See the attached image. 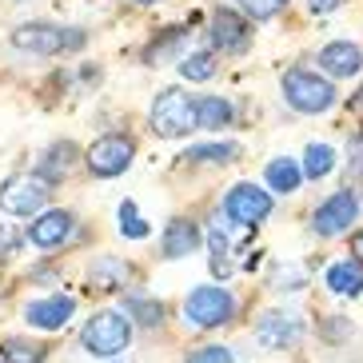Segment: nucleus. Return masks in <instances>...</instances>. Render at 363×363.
<instances>
[{"mask_svg": "<svg viewBox=\"0 0 363 363\" xmlns=\"http://www.w3.org/2000/svg\"><path fill=\"white\" fill-rule=\"evenodd\" d=\"M359 216V200H355L352 192H335L328 203H320L315 208V216H311V228L320 235H340L352 228V220Z\"/></svg>", "mask_w": 363, "mask_h": 363, "instance_id": "obj_9", "label": "nucleus"}, {"mask_svg": "<svg viewBox=\"0 0 363 363\" xmlns=\"http://www.w3.org/2000/svg\"><path fill=\"white\" fill-rule=\"evenodd\" d=\"M132 152H136V144H132L128 136H100L92 148H88L84 164L92 176H100V180H108V176H120V172L132 164Z\"/></svg>", "mask_w": 363, "mask_h": 363, "instance_id": "obj_6", "label": "nucleus"}, {"mask_svg": "<svg viewBox=\"0 0 363 363\" xmlns=\"http://www.w3.org/2000/svg\"><path fill=\"white\" fill-rule=\"evenodd\" d=\"M196 116H200V128L220 132V128L232 124V104L220 100V96H203V100H196Z\"/></svg>", "mask_w": 363, "mask_h": 363, "instance_id": "obj_17", "label": "nucleus"}, {"mask_svg": "<svg viewBox=\"0 0 363 363\" xmlns=\"http://www.w3.org/2000/svg\"><path fill=\"white\" fill-rule=\"evenodd\" d=\"M48 200V180L44 176H12L0 188V212L9 216H33Z\"/></svg>", "mask_w": 363, "mask_h": 363, "instance_id": "obj_5", "label": "nucleus"}, {"mask_svg": "<svg viewBox=\"0 0 363 363\" xmlns=\"http://www.w3.org/2000/svg\"><path fill=\"white\" fill-rule=\"evenodd\" d=\"M216 72V56L212 52H192L180 60V76L184 80H208Z\"/></svg>", "mask_w": 363, "mask_h": 363, "instance_id": "obj_21", "label": "nucleus"}, {"mask_svg": "<svg viewBox=\"0 0 363 363\" xmlns=\"http://www.w3.org/2000/svg\"><path fill=\"white\" fill-rule=\"evenodd\" d=\"M88 279H92V288L108 291V288H116V284H124V279H128V264H120V259H96Z\"/></svg>", "mask_w": 363, "mask_h": 363, "instance_id": "obj_19", "label": "nucleus"}, {"mask_svg": "<svg viewBox=\"0 0 363 363\" xmlns=\"http://www.w3.org/2000/svg\"><path fill=\"white\" fill-rule=\"evenodd\" d=\"M152 128L156 136L164 140H176V136H188L192 128H200V116H196V100L180 88H164L156 104H152Z\"/></svg>", "mask_w": 363, "mask_h": 363, "instance_id": "obj_1", "label": "nucleus"}, {"mask_svg": "<svg viewBox=\"0 0 363 363\" xmlns=\"http://www.w3.org/2000/svg\"><path fill=\"white\" fill-rule=\"evenodd\" d=\"M4 359H9V363H40V359H44V352H40V343L12 340L9 347H4Z\"/></svg>", "mask_w": 363, "mask_h": 363, "instance_id": "obj_26", "label": "nucleus"}, {"mask_svg": "<svg viewBox=\"0 0 363 363\" xmlns=\"http://www.w3.org/2000/svg\"><path fill=\"white\" fill-rule=\"evenodd\" d=\"M132 308L140 311L144 323H160V303H140V299H132Z\"/></svg>", "mask_w": 363, "mask_h": 363, "instance_id": "obj_29", "label": "nucleus"}, {"mask_svg": "<svg viewBox=\"0 0 363 363\" xmlns=\"http://www.w3.org/2000/svg\"><path fill=\"white\" fill-rule=\"evenodd\" d=\"M188 363H235V359H232V352H228V347H200V352H196Z\"/></svg>", "mask_w": 363, "mask_h": 363, "instance_id": "obj_28", "label": "nucleus"}, {"mask_svg": "<svg viewBox=\"0 0 363 363\" xmlns=\"http://www.w3.org/2000/svg\"><path fill=\"white\" fill-rule=\"evenodd\" d=\"M299 320L296 315H284V311H267L264 320H259L256 328V340L264 343L267 352H276V347H291V343L299 340Z\"/></svg>", "mask_w": 363, "mask_h": 363, "instance_id": "obj_11", "label": "nucleus"}, {"mask_svg": "<svg viewBox=\"0 0 363 363\" xmlns=\"http://www.w3.org/2000/svg\"><path fill=\"white\" fill-rule=\"evenodd\" d=\"M184 33H188V28H176V33H168L160 44H152V48H148V65H164V56H168L172 48L184 40Z\"/></svg>", "mask_w": 363, "mask_h": 363, "instance_id": "obj_27", "label": "nucleus"}, {"mask_svg": "<svg viewBox=\"0 0 363 363\" xmlns=\"http://www.w3.org/2000/svg\"><path fill=\"white\" fill-rule=\"evenodd\" d=\"M140 4H156V0H140Z\"/></svg>", "mask_w": 363, "mask_h": 363, "instance_id": "obj_32", "label": "nucleus"}, {"mask_svg": "<svg viewBox=\"0 0 363 363\" xmlns=\"http://www.w3.org/2000/svg\"><path fill=\"white\" fill-rule=\"evenodd\" d=\"M235 4H240L252 21H272L276 12L288 9V0H235Z\"/></svg>", "mask_w": 363, "mask_h": 363, "instance_id": "obj_25", "label": "nucleus"}, {"mask_svg": "<svg viewBox=\"0 0 363 363\" xmlns=\"http://www.w3.org/2000/svg\"><path fill=\"white\" fill-rule=\"evenodd\" d=\"M84 36L80 33H65V28H56V24H21L16 33H12V44L24 48V52H36V56H56L65 52V48H80Z\"/></svg>", "mask_w": 363, "mask_h": 363, "instance_id": "obj_4", "label": "nucleus"}, {"mask_svg": "<svg viewBox=\"0 0 363 363\" xmlns=\"http://www.w3.org/2000/svg\"><path fill=\"white\" fill-rule=\"evenodd\" d=\"M72 144H56L52 152H48V160L40 164V172H44V180H56V176H65L68 168H72Z\"/></svg>", "mask_w": 363, "mask_h": 363, "instance_id": "obj_22", "label": "nucleus"}, {"mask_svg": "<svg viewBox=\"0 0 363 363\" xmlns=\"http://www.w3.org/2000/svg\"><path fill=\"white\" fill-rule=\"evenodd\" d=\"M328 288L340 291V296H359V288H363V267L355 264V259L331 264V267H328Z\"/></svg>", "mask_w": 363, "mask_h": 363, "instance_id": "obj_16", "label": "nucleus"}, {"mask_svg": "<svg viewBox=\"0 0 363 363\" xmlns=\"http://www.w3.org/2000/svg\"><path fill=\"white\" fill-rule=\"evenodd\" d=\"M120 232L128 235V240H144V235H148V224L140 220V212H136V203L132 200L120 203Z\"/></svg>", "mask_w": 363, "mask_h": 363, "instance_id": "obj_24", "label": "nucleus"}, {"mask_svg": "<svg viewBox=\"0 0 363 363\" xmlns=\"http://www.w3.org/2000/svg\"><path fill=\"white\" fill-rule=\"evenodd\" d=\"M247 40H252V28H247L244 16H235L228 9H220L212 16V44L220 52H244Z\"/></svg>", "mask_w": 363, "mask_h": 363, "instance_id": "obj_10", "label": "nucleus"}, {"mask_svg": "<svg viewBox=\"0 0 363 363\" xmlns=\"http://www.w3.org/2000/svg\"><path fill=\"white\" fill-rule=\"evenodd\" d=\"M267 212H272V196L264 188H256V184H235L224 200V216L240 228H252L259 220H267Z\"/></svg>", "mask_w": 363, "mask_h": 363, "instance_id": "obj_7", "label": "nucleus"}, {"mask_svg": "<svg viewBox=\"0 0 363 363\" xmlns=\"http://www.w3.org/2000/svg\"><path fill=\"white\" fill-rule=\"evenodd\" d=\"M196 244H200V232H196L192 220H172L168 232H164V256L168 259H180L188 252H196Z\"/></svg>", "mask_w": 363, "mask_h": 363, "instance_id": "obj_15", "label": "nucleus"}, {"mask_svg": "<svg viewBox=\"0 0 363 363\" xmlns=\"http://www.w3.org/2000/svg\"><path fill=\"white\" fill-rule=\"evenodd\" d=\"M68 315H72V299H68V296L36 299V303H28V308H24V320L33 323V328H44V331L65 328Z\"/></svg>", "mask_w": 363, "mask_h": 363, "instance_id": "obj_12", "label": "nucleus"}, {"mask_svg": "<svg viewBox=\"0 0 363 363\" xmlns=\"http://www.w3.org/2000/svg\"><path fill=\"white\" fill-rule=\"evenodd\" d=\"M284 100H288L296 112H328L331 104H335V88L323 80V76L308 72V68H291L288 76H284Z\"/></svg>", "mask_w": 363, "mask_h": 363, "instance_id": "obj_2", "label": "nucleus"}, {"mask_svg": "<svg viewBox=\"0 0 363 363\" xmlns=\"http://www.w3.org/2000/svg\"><path fill=\"white\" fill-rule=\"evenodd\" d=\"M299 176H303V172H299V164L288 160V156H284V160H272V164H267V184H272L276 192H284V196L299 188Z\"/></svg>", "mask_w": 363, "mask_h": 363, "instance_id": "obj_18", "label": "nucleus"}, {"mask_svg": "<svg viewBox=\"0 0 363 363\" xmlns=\"http://www.w3.org/2000/svg\"><path fill=\"white\" fill-rule=\"evenodd\" d=\"M192 160H208V164H232L240 156L235 144H200V148H188Z\"/></svg>", "mask_w": 363, "mask_h": 363, "instance_id": "obj_23", "label": "nucleus"}, {"mask_svg": "<svg viewBox=\"0 0 363 363\" xmlns=\"http://www.w3.org/2000/svg\"><path fill=\"white\" fill-rule=\"evenodd\" d=\"M315 60H320V68L328 76H355L363 68V52L347 40H335V44H328V48H320Z\"/></svg>", "mask_w": 363, "mask_h": 363, "instance_id": "obj_13", "label": "nucleus"}, {"mask_svg": "<svg viewBox=\"0 0 363 363\" xmlns=\"http://www.w3.org/2000/svg\"><path fill=\"white\" fill-rule=\"evenodd\" d=\"M80 340H84V347L92 355H116V352H124V347H128L132 323L124 320L120 311H96V315L84 323Z\"/></svg>", "mask_w": 363, "mask_h": 363, "instance_id": "obj_3", "label": "nucleus"}, {"mask_svg": "<svg viewBox=\"0 0 363 363\" xmlns=\"http://www.w3.org/2000/svg\"><path fill=\"white\" fill-rule=\"evenodd\" d=\"M311 4V12H331V9H340L343 0H308Z\"/></svg>", "mask_w": 363, "mask_h": 363, "instance_id": "obj_30", "label": "nucleus"}, {"mask_svg": "<svg viewBox=\"0 0 363 363\" xmlns=\"http://www.w3.org/2000/svg\"><path fill=\"white\" fill-rule=\"evenodd\" d=\"M0 363H4V352H0Z\"/></svg>", "mask_w": 363, "mask_h": 363, "instance_id": "obj_33", "label": "nucleus"}, {"mask_svg": "<svg viewBox=\"0 0 363 363\" xmlns=\"http://www.w3.org/2000/svg\"><path fill=\"white\" fill-rule=\"evenodd\" d=\"M68 232H72V216L68 212H44L40 220H33V228H28V240H33L36 247H56V244H65Z\"/></svg>", "mask_w": 363, "mask_h": 363, "instance_id": "obj_14", "label": "nucleus"}, {"mask_svg": "<svg viewBox=\"0 0 363 363\" xmlns=\"http://www.w3.org/2000/svg\"><path fill=\"white\" fill-rule=\"evenodd\" d=\"M232 308H235V299L232 291L224 288H196L192 296H188V320L196 323V328H216V323H224L232 320Z\"/></svg>", "mask_w": 363, "mask_h": 363, "instance_id": "obj_8", "label": "nucleus"}, {"mask_svg": "<svg viewBox=\"0 0 363 363\" xmlns=\"http://www.w3.org/2000/svg\"><path fill=\"white\" fill-rule=\"evenodd\" d=\"M331 168H335V148H328V144H311L308 160H303V172H308L311 180H323Z\"/></svg>", "mask_w": 363, "mask_h": 363, "instance_id": "obj_20", "label": "nucleus"}, {"mask_svg": "<svg viewBox=\"0 0 363 363\" xmlns=\"http://www.w3.org/2000/svg\"><path fill=\"white\" fill-rule=\"evenodd\" d=\"M352 252H355V264H363V232L352 235Z\"/></svg>", "mask_w": 363, "mask_h": 363, "instance_id": "obj_31", "label": "nucleus"}]
</instances>
